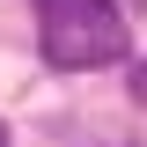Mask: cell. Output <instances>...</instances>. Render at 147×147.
Returning a JSON list of instances; mask_svg holds the SVG:
<instances>
[{
	"label": "cell",
	"instance_id": "3957f363",
	"mask_svg": "<svg viewBox=\"0 0 147 147\" xmlns=\"http://www.w3.org/2000/svg\"><path fill=\"white\" fill-rule=\"evenodd\" d=\"M125 7H132V15H147V0H125Z\"/></svg>",
	"mask_w": 147,
	"mask_h": 147
},
{
	"label": "cell",
	"instance_id": "7a4b0ae2",
	"mask_svg": "<svg viewBox=\"0 0 147 147\" xmlns=\"http://www.w3.org/2000/svg\"><path fill=\"white\" fill-rule=\"evenodd\" d=\"M125 88H132V103H147V59H132V74H125Z\"/></svg>",
	"mask_w": 147,
	"mask_h": 147
},
{
	"label": "cell",
	"instance_id": "277c9868",
	"mask_svg": "<svg viewBox=\"0 0 147 147\" xmlns=\"http://www.w3.org/2000/svg\"><path fill=\"white\" fill-rule=\"evenodd\" d=\"M0 147H7V132H0Z\"/></svg>",
	"mask_w": 147,
	"mask_h": 147
},
{
	"label": "cell",
	"instance_id": "6da1fadb",
	"mask_svg": "<svg viewBox=\"0 0 147 147\" xmlns=\"http://www.w3.org/2000/svg\"><path fill=\"white\" fill-rule=\"evenodd\" d=\"M37 52L44 66L81 74V66H110L132 52L118 0H37Z\"/></svg>",
	"mask_w": 147,
	"mask_h": 147
}]
</instances>
